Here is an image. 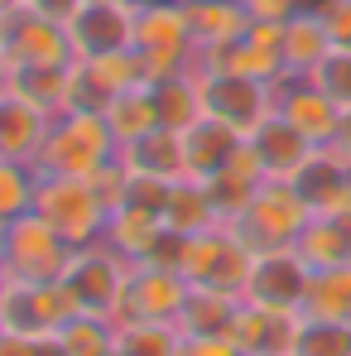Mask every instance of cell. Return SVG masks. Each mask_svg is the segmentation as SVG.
Masks as SVG:
<instances>
[{"mask_svg":"<svg viewBox=\"0 0 351 356\" xmlns=\"http://www.w3.org/2000/svg\"><path fill=\"white\" fill-rule=\"evenodd\" d=\"M58 342L67 347V356H106L116 347V323L97 313H77L58 327Z\"/></svg>","mask_w":351,"mask_h":356,"instance_id":"30","label":"cell"},{"mask_svg":"<svg viewBox=\"0 0 351 356\" xmlns=\"http://www.w3.org/2000/svg\"><path fill=\"white\" fill-rule=\"evenodd\" d=\"M63 289L72 294L77 313H97V318H120V303H125V289H130V260L116 255L106 241L97 245H82L72 250V265L58 280Z\"/></svg>","mask_w":351,"mask_h":356,"instance_id":"4","label":"cell"},{"mask_svg":"<svg viewBox=\"0 0 351 356\" xmlns=\"http://www.w3.org/2000/svg\"><path fill=\"white\" fill-rule=\"evenodd\" d=\"M5 241H10V222H0V275H5Z\"/></svg>","mask_w":351,"mask_h":356,"instance_id":"40","label":"cell"},{"mask_svg":"<svg viewBox=\"0 0 351 356\" xmlns=\"http://www.w3.org/2000/svg\"><path fill=\"white\" fill-rule=\"evenodd\" d=\"M188 10V29H193V49H222L250 34V10L245 0H183Z\"/></svg>","mask_w":351,"mask_h":356,"instance_id":"18","label":"cell"},{"mask_svg":"<svg viewBox=\"0 0 351 356\" xmlns=\"http://www.w3.org/2000/svg\"><path fill=\"white\" fill-rule=\"evenodd\" d=\"M332 49L337 44H332V34H327V24H323L318 10H303V15H293L289 24H284V67L298 72V77H308Z\"/></svg>","mask_w":351,"mask_h":356,"instance_id":"24","label":"cell"},{"mask_svg":"<svg viewBox=\"0 0 351 356\" xmlns=\"http://www.w3.org/2000/svg\"><path fill=\"white\" fill-rule=\"evenodd\" d=\"M135 49L140 54H174L193 58V29H188V10L183 0H154V5H135Z\"/></svg>","mask_w":351,"mask_h":356,"instance_id":"14","label":"cell"},{"mask_svg":"<svg viewBox=\"0 0 351 356\" xmlns=\"http://www.w3.org/2000/svg\"><path fill=\"white\" fill-rule=\"evenodd\" d=\"M54 116H44L39 106L19 102V97H0V159L15 164H39V149L49 140Z\"/></svg>","mask_w":351,"mask_h":356,"instance_id":"17","label":"cell"},{"mask_svg":"<svg viewBox=\"0 0 351 356\" xmlns=\"http://www.w3.org/2000/svg\"><path fill=\"white\" fill-rule=\"evenodd\" d=\"M0 356H34V342H24V337H10V332H0Z\"/></svg>","mask_w":351,"mask_h":356,"instance_id":"38","label":"cell"},{"mask_svg":"<svg viewBox=\"0 0 351 356\" xmlns=\"http://www.w3.org/2000/svg\"><path fill=\"white\" fill-rule=\"evenodd\" d=\"M116 159V135L101 111H63L49 125V140L39 149V174H72V178H97Z\"/></svg>","mask_w":351,"mask_h":356,"instance_id":"2","label":"cell"},{"mask_svg":"<svg viewBox=\"0 0 351 356\" xmlns=\"http://www.w3.org/2000/svg\"><path fill=\"white\" fill-rule=\"evenodd\" d=\"M77 67V63H72ZM72 67H15L10 63V82L5 97H19L29 106H39L44 116H63L72 102Z\"/></svg>","mask_w":351,"mask_h":356,"instance_id":"21","label":"cell"},{"mask_svg":"<svg viewBox=\"0 0 351 356\" xmlns=\"http://www.w3.org/2000/svg\"><path fill=\"white\" fill-rule=\"evenodd\" d=\"M164 236V217H154V212H135V207H111V217H106V245L125 255L130 265H140V260H149V250H154V241Z\"/></svg>","mask_w":351,"mask_h":356,"instance_id":"23","label":"cell"},{"mask_svg":"<svg viewBox=\"0 0 351 356\" xmlns=\"http://www.w3.org/2000/svg\"><path fill=\"white\" fill-rule=\"evenodd\" d=\"M308 82H313L342 116H351V49H332L327 58L308 72Z\"/></svg>","mask_w":351,"mask_h":356,"instance_id":"34","label":"cell"},{"mask_svg":"<svg viewBox=\"0 0 351 356\" xmlns=\"http://www.w3.org/2000/svg\"><path fill=\"white\" fill-rule=\"evenodd\" d=\"M0 5H10V0H0Z\"/></svg>","mask_w":351,"mask_h":356,"instance_id":"43","label":"cell"},{"mask_svg":"<svg viewBox=\"0 0 351 356\" xmlns=\"http://www.w3.org/2000/svg\"><path fill=\"white\" fill-rule=\"evenodd\" d=\"M34 183H39L34 164L0 159V222H19L24 212H34Z\"/></svg>","mask_w":351,"mask_h":356,"instance_id":"32","label":"cell"},{"mask_svg":"<svg viewBox=\"0 0 351 356\" xmlns=\"http://www.w3.org/2000/svg\"><path fill=\"white\" fill-rule=\"evenodd\" d=\"M275 111L289 120L293 130L313 145V149H327V145H337V135H342V111L308 82V77H298V72H284L279 82H275Z\"/></svg>","mask_w":351,"mask_h":356,"instance_id":"10","label":"cell"},{"mask_svg":"<svg viewBox=\"0 0 351 356\" xmlns=\"http://www.w3.org/2000/svg\"><path fill=\"white\" fill-rule=\"evenodd\" d=\"M193 284L164 265H130V289L116 323H178Z\"/></svg>","mask_w":351,"mask_h":356,"instance_id":"11","label":"cell"},{"mask_svg":"<svg viewBox=\"0 0 351 356\" xmlns=\"http://www.w3.org/2000/svg\"><path fill=\"white\" fill-rule=\"evenodd\" d=\"M303 313L289 308H265V303H236L231 318V342L240 356H293V337H298Z\"/></svg>","mask_w":351,"mask_h":356,"instance_id":"13","label":"cell"},{"mask_svg":"<svg viewBox=\"0 0 351 356\" xmlns=\"http://www.w3.org/2000/svg\"><path fill=\"white\" fill-rule=\"evenodd\" d=\"M106 125H111V135H116V149L120 145H130V140H140V135H149V130H159V106H154V87H130V92H116L111 102H106Z\"/></svg>","mask_w":351,"mask_h":356,"instance_id":"28","label":"cell"},{"mask_svg":"<svg viewBox=\"0 0 351 356\" xmlns=\"http://www.w3.org/2000/svg\"><path fill=\"white\" fill-rule=\"evenodd\" d=\"M164 227L178 236H197V232H212V227H227L207 183H193V178H178L174 193H169V207H164Z\"/></svg>","mask_w":351,"mask_h":356,"instance_id":"22","label":"cell"},{"mask_svg":"<svg viewBox=\"0 0 351 356\" xmlns=\"http://www.w3.org/2000/svg\"><path fill=\"white\" fill-rule=\"evenodd\" d=\"M202 106L207 116L231 125L236 135H250L260 120L275 111V87L270 82H255V77H236V72H202Z\"/></svg>","mask_w":351,"mask_h":356,"instance_id":"9","label":"cell"},{"mask_svg":"<svg viewBox=\"0 0 351 356\" xmlns=\"http://www.w3.org/2000/svg\"><path fill=\"white\" fill-rule=\"evenodd\" d=\"M308 284H313V270L303 265V255L293 245H279V250H260L250 255V275H245V303H265V308H289V313H303V298H308Z\"/></svg>","mask_w":351,"mask_h":356,"instance_id":"8","label":"cell"},{"mask_svg":"<svg viewBox=\"0 0 351 356\" xmlns=\"http://www.w3.org/2000/svg\"><path fill=\"white\" fill-rule=\"evenodd\" d=\"M116 347L125 356H178L174 323H116Z\"/></svg>","mask_w":351,"mask_h":356,"instance_id":"31","label":"cell"},{"mask_svg":"<svg viewBox=\"0 0 351 356\" xmlns=\"http://www.w3.org/2000/svg\"><path fill=\"white\" fill-rule=\"evenodd\" d=\"M236 303H240V298L222 294V289L193 284V294H188V303H183V313H178L174 327L183 332V337H222V332H231Z\"/></svg>","mask_w":351,"mask_h":356,"instance_id":"27","label":"cell"},{"mask_svg":"<svg viewBox=\"0 0 351 356\" xmlns=\"http://www.w3.org/2000/svg\"><path fill=\"white\" fill-rule=\"evenodd\" d=\"M0 54L15 67H72L77 63L67 24L34 15L24 0L0 5Z\"/></svg>","mask_w":351,"mask_h":356,"instance_id":"5","label":"cell"},{"mask_svg":"<svg viewBox=\"0 0 351 356\" xmlns=\"http://www.w3.org/2000/svg\"><path fill=\"white\" fill-rule=\"evenodd\" d=\"M178 140H183V178L207 183V178H217L227 164H231L236 145H240L245 135H236L231 125H222V120L202 116L197 125H188Z\"/></svg>","mask_w":351,"mask_h":356,"instance_id":"16","label":"cell"},{"mask_svg":"<svg viewBox=\"0 0 351 356\" xmlns=\"http://www.w3.org/2000/svg\"><path fill=\"white\" fill-rule=\"evenodd\" d=\"M154 106H159V125H164V130H178V135L207 116V106H202V77H197V63H193L183 77L154 82Z\"/></svg>","mask_w":351,"mask_h":356,"instance_id":"25","label":"cell"},{"mask_svg":"<svg viewBox=\"0 0 351 356\" xmlns=\"http://www.w3.org/2000/svg\"><path fill=\"white\" fill-rule=\"evenodd\" d=\"M106 356H125V352H120V347H111V352H106Z\"/></svg>","mask_w":351,"mask_h":356,"instance_id":"42","label":"cell"},{"mask_svg":"<svg viewBox=\"0 0 351 356\" xmlns=\"http://www.w3.org/2000/svg\"><path fill=\"white\" fill-rule=\"evenodd\" d=\"M313 222V207H308V197L293 188L289 178H265L260 183V193L250 197V207L231 217L227 227H231V236L245 245V250H279V245H293V241L303 236V227Z\"/></svg>","mask_w":351,"mask_h":356,"instance_id":"3","label":"cell"},{"mask_svg":"<svg viewBox=\"0 0 351 356\" xmlns=\"http://www.w3.org/2000/svg\"><path fill=\"white\" fill-rule=\"evenodd\" d=\"M293 356H351V323H327V318H303Z\"/></svg>","mask_w":351,"mask_h":356,"instance_id":"33","label":"cell"},{"mask_svg":"<svg viewBox=\"0 0 351 356\" xmlns=\"http://www.w3.org/2000/svg\"><path fill=\"white\" fill-rule=\"evenodd\" d=\"M116 164L125 174H145V178H164V183H178L183 178V140L178 130H149L130 145L116 149Z\"/></svg>","mask_w":351,"mask_h":356,"instance_id":"19","label":"cell"},{"mask_svg":"<svg viewBox=\"0 0 351 356\" xmlns=\"http://www.w3.org/2000/svg\"><path fill=\"white\" fill-rule=\"evenodd\" d=\"M67 318H77V303L63 284L5 280V289H0V332L39 342V337H54Z\"/></svg>","mask_w":351,"mask_h":356,"instance_id":"7","label":"cell"},{"mask_svg":"<svg viewBox=\"0 0 351 356\" xmlns=\"http://www.w3.org/2000/svg\"><path fill=\"white\" fill-rule=\"evenodd\" d=\"M178 356H240V347L231 342V332H222V337H183L178 332Z\"/></svg>","mask_w":351,"mask_h":356,"instance_id":"36","label":"cell"},{"mask_svg":"<svg viewBox=\"0 0 351 356\" xmlns=\"http://www.w3.org/2000/svg\"><path fill=\"white\" fill-rule=\"evenodd\" d=\"M303 318H327V323H351V265L337 270H318L308 298H303Z\"/></svg>","mask_w":351,"mask_h":356,"instance_id":"29","label":"cell"},{"mask_svg":"<svg viewBox=\"0 0 351 356\" xmlns=\"http://www.w3.org/2000/svg\"><path fill=\"white\" fill-rule=\"evenodd\" d=\"M332 149H337V154H342V159L351 164V116L342 120V135H337V145H332Z\"/></svg>","mask_w":351,"mask_h":356,"instance_id":"39","label":"cell"},{"mask_svg":"<svg viewBox=\"0 0 351 356\" xmlns=\"http://www.w3.org/2000/svg\"><path fill=\"white\" fill-rule=\"evenodd\" d=\"M5 82H10V58L0 54V97H5Z\"/></svg>","mask_w":351,"mask_h":356,"instance_id":"41","label":"cell"},{"mask_svg":"<svg viewBox=\"0 0 351 356\" xmlns=\"http://www.w3.org/2000/svg\"><path fill=\"white\" fill-rule=\"evenodd\" d=\"M24 5H29L34 15H44V19H54V24H72L87 0H24Z\"/></svg>","mask_w":351,"mask_h":356,"instance_id":"37","label":"cell"},{"mask_svg":"<svg viewBox=\"0 0 351 356\" xmlns=\"http://www.w3.org/2000/svg\"><path fill=\"white\" fill-rule=\"evenodd\" d=\"M289 183L308 197V207H313V212H323V207H327V202H332V197L351 183V164L332 149V145H327V149H313V154H308V164H303Z\"/></svg>","mask_w":351,"mask_h":356,"instance_id":"26","label":"cell"},{"mask_svg":"<svg viewBox=\"0 0 351 356\" xmlns=\"http://www.w3.org/2000/svg\"><path fill=\"white\" fill-rule=\"evenodd\" d=\"M72 250L67 241L39 217V212H24L19 222H10V241H5V280H24V284H58L72 265Z\"/></svg>","mask_w":351,"mask_h":356,"instance_id":"6","label":"cell"},{"mask_svg":"<svg viewBox=\"0 0 351 356\" xmlns=\"http://www.w3.org/2000/svg\"><path fill=\"white\" fill-rule=\"evenodd\" d=\"M34 212L58 232L67 245H97L106 236V217L111 202L101 197V188L92 178H72V174H39L34 183Z\"/></svg>","mask_w":351,"mask_h":356,"instance_id":"1","label":"cell"},{"mask_svg":"<svg viewBox=\"0 0 351 356\" xmlns=\"http://www.w3.org/2000/svg\"><path fill=\"white\" fill-rule=\"evenodd\" d=\"M293 250L303 255V265L318 270H337L351 265V217H332V212H313V222L303 227V236L293 241Z\"/></svg>","mask_w":351,"mask_h":356,"instance_id":"20","label":"cell"},{"mask_svg":"<svg viewBox=\"0 0 351 356\" xmlns=\"http://www.w3.org/2000/svg\"><path fill=\"white\" fill-rule=\"evenodd\" d=\"M318 15H323L332 44H337V49H351V0H323Z\"/></svg>","mask_w":351,"mask_h":356,"instance_id":"35","label":"cell"},{"mask_svg":"<svg viewBox=\"0 0 351 356\" xmlns=\"http://www.w3.org/2000/svg\"><path fill=\"white\" fill-rule=\"evenodd\" d=\"M77 63L82 58H106L135 49V5L130 0H87L82 15L67 24Z\"/></svg>","mask_w":351,"mask_h":356,"instance_id":"12","label":"cell"},{"mask_svg":"<svg viewBox=\"0 0 351 356\" xmlns=\"http://www.w3.org/2000/svg\"><path fill=\"white\" fill-rule=\"evenodd\" d=\"M245 145L255 149V159H260L265 178H293L303 164H308V154H313V145H308V140H303L279 111H270V116L260 120V125L245 135Z\"/></svg>","mask_w":351,"mask_h":356,"instance_id":"15","label":"cell"}]
</instances>
